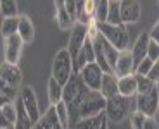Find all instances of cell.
Wrapping results in <instances>:
<instances>
[{"label": "cell", "instance_id": "obj_42", "mask_svg": "<svg viewBox=\"0 0 159 129\" xmlns=\"http://www.w3.org/2000/svg\"><path fill=\"white\" fill-rule=\"evenodd\" d=\"M52 129H66V127H64V126H62V124H61V122H59V124H56V126H54V127H52Z\"/></svg>", "mask_w": 159, "mask_h": 129}, {"label": "cell", "instance_id": "obj_37", "mask_svg": "<svg viewBox=\"0 0 159 129\" xmlns=\"http://www.w3.org/2000/svg\"><path fill=\"white\" fill-rule=\"evenodd\" d=\"M142 129H159V117H147Z\"/></svg>", "mask_w": 159, "mask_h": 129}, {"label": "cell", "instance_id": "obj_18", "mask_svg": "<svg viewBox=\"0 0 159 129\" xmlns=\"http://www.w3.org/2000/svg\"><path fill=\"white\" fill-rule=\"evenodd\" d=\"M119 95L128 97V98L137 97V76L135 74L119 78Z\"/></svg>", "mask_w": 159, "mask_h": 129}, {"label": "cell", "instance_id": "obj_41", "mask_svg": "<svg viewBox=\"0 0 159 129\" xmlns=\"http://www.w3.org/2000/svg\"><path fill=\"white\" fill-rule=\"evenodd\" d=\"M54 4H56V11L64 7V0H54Z\"/></svg>", "mask_w": 159, "mask_h": 129}, {"label": "cell", "instance_id": "obj_4", "mask_svg": "<svg viewBox=\"0 0 159 129\" xmlns=\"http://www.w3.org/2000/svg\"><path fill=\"white\" fill-rule=\"evenodd\" d=\"M99 28H100V35L119 52H126L130 48V33L125 28V24L116 26V24H109V23H99Z\"/></svg>", "mask_w": 159, "mask_h": 129}, {"label": "cell", "instance_id": "obj_43", "mask_svg": "<svg viewBox=\"0 0 159 129\" xmlns=\"http://www.w3.org/2000/svg\"><path fill=\"white\" fill-rule=\"evenodd\" d=\"M100 129H109V127H107V119H106V121L102 122V126H100Z\"/></svg>", "mask_w": 159, "mask_h": 129}, {"label": "cell", "instance_id": "obj_28", "mask_svg": "<svg viewBox=\"0 0 159 129\" xmlns=\"http://www.w3.org/2000/svg\"><path fill=\"white\" fill-rule=\"evenodd\" d=\"M0 11L4 17H16L17 16V2L16 0H0Z\"/></svg>", "mask_w": 159, "mask_h": 129}, {"label": "cell", "instance_id": "obj_36", "mask_svg": "<svg viewBox=\"0 0 159 129\" xmlns=\"http://www.w3.org/2000/svg\"><path fill=\"white\" fill-rule=\"evenodd\" d=\"M147 78H149V79H152V81H154L156 84H159V59L154 62V66H152V69H151V72H149Z\"/></svg>", "mask_w": 159, "mask_h": 129}, {"label": "cell", "instance_id": "obj_9", "mask_svg": "<svg viewBox=\"0 0 159 129\" xmlns=\"http://www.w3.org/2000/svg\"><path fill=\"white\" fill-rule=\"evenodd\" d=\"M0 81H4L5 84L21 90V83H23V74H21V69L16 64H9V62H2L0 66Z\"/></svg>", "mask_w": 159, "mask_h": 129}, {"label": "cell", "instance_id": "obj_19", "mask_svg": "<svg viewBox=\"0 0 159 129\" xmlns=\"http://www.w3.org/2000/svg\"><path fill=\"white\" fill-rule=\"evenodd\" d=\"M62 93H64V86L59 84L54 78L48 79L47 95H48V102H50L52 105H57L59 102H62Z\"/></svg>", "mask_w": 159, "mask_h": 129}, {"label": "cell", "instance_id": "obj_21", "mask_svg": "<svg viewBox=\"0 0 159 129\" xmlns=\"http://www.w3.org/2000/svg\"><path fill=\"white\" fill-rule=\"evenodd\" d=\"M19 93L21 90H16V88L5 84L4 81H0V102H2V105L4 103H16V100L19 98Z\"/></svg>", "mask_w": 159, "mask_h": 129}, {"label": "cell", "instance_id": "obj_5", "mask_svg": "<svg viewBox=\"0 0 159 129\" xmlns=\"http://www.w3.org/2000/svg\"><path fill=\"white\" fill-rule=\"evenodd\" d=\"M135 107L147 117H156L159 112V84L152 91L145 95H137L135 97Z\"/></svg>", "mask_w": 159, "mask_h": 129}, {"label": "cell", "instance_id": "obj_26", "mask_svg": "<svg viewBox=\"0 0 159 129\" xmlns=\"http://www.w3.org/2000/svg\"><path fill=\"white\" fill-rule=\"evenodd\" d=\"M135 76H137V95H145L157 86L152 79H149L147 76H139V74H135Z\"/></svg>", "mask_w": 159, "mask_h": 129}, {"label": "cell", "instance_id": "obj_22", "mask_svg": "<svg viewBox=\"0 0 159 129\" xmlns=\"http://www.w3.org/2000/svg\"><path fill=\"white\" fill-rule=\"evenodd\" d=\"M100 40H102L104 55H106V59H107L109 66H111L112 72H114V69H116V64H118V59H119V54H121V52H119V50H118V48H116V47H112L111 43H109L107 40L104 38L102 35H100Z\"/></svg>", "mask_w": 159, "mask_h": 129}, {"label": "cell", "instance_id": "obj_16", "mask_svg": "<svg viewBox=\"0 0 159 129\" xmlns=\"http://www.w3.org/2000/svg\"><path fill=\"white\" fill-rule=\"evenodd\" d=\"M16 109H17V121H16V124H14V129H33L35 122H33V119L28 115L23 102H21V98L16 100Z\"/></svg>", "mask_w": 159, "mask_h": 129}, {"label": "cell", "instance_id": "obj_27", "mask_svg": "<svg viewBox=\"0 0 159 129\" xmlns=\"http://www.w3.org/2000/svg\"><path fill=\"white\" fill-rule=\"evenodd\" d=\"M56 19H57V24H59L61 29H73V26L76 24V21L66 12V9H59L57 11Z\"/></svg>", "mask_w": 159, "mask_h": 129}, {"label": "cell", "instance_id": "obj_7", "mask_svg": "<svg viewBox=\"0 0 159 129\" xmlns=\"http://www.w3.org/2000/svg\"><path fill=\"white\" fill-rule=\"evenodd\" d=\"M87 24L76 23L71 29V35H69V41H68V52L71 54L73 60L76 59V55L80 54V50L83 48V45L87 43L88 35H87Z\"/></svg>", "mask_w": 159, "mask_h": 129}, {"label": "cell", "instance_id": "obj_29", "mask_svg": "<svg viewBox=\"0 0 159 129\" xmlns=\"http://www.w3.org/2000/svg\"><path fill=\"white\" fill-rule=\"evenodd\" d=\"M0 115L5 117L11 124H16L17 121V109H16V103H4L0 107Z\"/></svg>", "mask_w": 159, "mask_h": 129}, {"label": "cell", "instance_id": "obj_12", "mask_svg": "<svg viewBox=\"0 0 159 129\" xmlns=\"http://www.w3.org/2000/svg\"><path fill=\"white\" fill-rule=\"evenodd\" d=\"M149 43H151V35H149V33H142V35L137 38V41L133 43V47L130 48L131 57H133V62H135V67L139 66L143 59H147Z\"/></svg>", "mask_w": 159, "mask_h": 129}, {"label": "cell", "instance_id": "obj_39", "mask_svg": "<svg viewBox=\"0 0 159 129\" xmlns=\"http://www.w3.org/2000/svg\"><path fill=\"white\" fill-rule=\"evenodd\" d=\"M0 129H14V124H11L5 117L0 115Z\"/></svg>", "mask_w": 159, "mask_h": 129}, {"label": "cell", "instance_id": "obj_35", "mask_svg": "<svg viewBox=\"0 0 159 129\" xmlns=\"http://www.w3.org/2000/svg\"><path fill=\"white\" fill-rule=\"evenodd\" d=\"M147 57L151 60H157L159 59V43L154 41V40H151V43H149V52H147Z\"/></svg>", "mask_w": 159, "mask_h": 129}, {"label": "cell", "instance_id": "obj_24", "mask_svg": "<svg viewBox=\"0 0 159 129\" xmlns=\"http://www.w3.org/2000/svg\"><path fill=\"white\" fill-rule=\"evenodd\" d=\"M17 29H19V16L4 17V21H2V36H4V40L12 35H17Z\"/></svg>", "mask_w": 159, "mask_h": 129}, {"label": "cell", "instance_id": "obj_38", "mask_svg": "<svg viewBox=\"0 0 159 129\" xmlns=\"http://www.w3.org/2000/svg\"><path fill=\"white\" fill-rule=\"evenodd\" d=\"M149 35H151V40H154V41L159 43V21L152 26V29L149 31Z\"/></svg>", "mask_w": 159, "mask_h": 129}, {"label": "cell", "instance_id": "obj_31", "mask_svg": "<svg viewBox=\"0 0 159 129\" xmlns=\"http://www.w3.org/2000/svg\"><path fill=\"white\" fill-rule=\"evenodd\" d=\"M145 121H147V115L142 114L140 110H133V112L130 114V124L133 129H142L143 124H145Z\"/></svg>", "mask_w": 159, "mask_h": 129}, {"label": "cell", "instance_id": "obj_17", "mask_svg": "<svg viewBox=\"0 0 159 129\" xmlns=\"http://www.w3.org/2000/svg\"><path fill=\"white\" fill-rule=\"evenodd\" d=\"M17 35L23 38L24 43H31L35 38V26H33V21L28 16H19V29H17Z\"/></svg>", "mask_w": 159, "mask_h": 129}, {"label": "cell", "instance_id": "obj_2", "mask_svg": "<svg viewBox=\"0 0 159 129\" xmlns=\"http://www.w3.org/2000/svg\"><path fill=\"white\" fill-rule=\"evenodd\" d=\"M106 105H107V98L104 97L100 91L95 90H88L85 98L81 100V103L78 105L76 112H78L80 119H88V117H95L99 114L106 112Z\"/></svg>", "mask_w": 159, "mask_h": 129}, {"label": "cell", "instance_id": "obj_10", "mask_svg": "<svg viewBox=\"0 0 159 129\" xmlns=\"http://www.w3.org/2000/svg\"><path fill=\"white\" fill-rule=\"evenodd\" d=\"M119 9H121L123 24L137 23L142 16V7H140L139 0H119Z\"/></svg>", "mask_w": 159, "mask_h": 129}, {"label": "cell", "instance_id": "obj_13", "mask_svg": "<svg viewBox=\"0 0 159 129\" xmlns=\"http://www.w3.org/2000/svg\"><path fill=\"white\" fill-rule=\"evenodd\" d=\"M135 62H133V57H131V52H121L119 54V59L118 64H116V69H114V74L118 78H125V76H130V74H135Z\"/></svg>", "mask_w": 159, "mask_h": 129}, {"label": "cell", "instance_id": "obj_23", "mask_svg": "<svg viewBox=\"0 0 159 129\" xmlns=\"http://www.w3.org/2000/svg\"><path fill=\"white\" fill-rule=\"evenodd\" d=\"M59 122L61 121H59V115H57V110H56V107L52 105L50 109L42 115V119H40L36 124L42 126V129H52L56 124H59Z\"/></svg>", "mask_w": 159, "mask_h": 129}, {"label": "cell", "instance_id": "obj_46", "mask_svg": "<svg viewBox=\"0 0 159 129\" xmlns=\"http://www.w3.org/2000/svg\"><path fill=\"white\" fill-rule=\"evenodd\" d=\"M157 2H159V0H157Z\"/></svg>", "mask_w": 159, "mask_h": 129}, {"label": "cell", "instance_id": "obj_15", "mask_svg": "<svg viewBox=\"0 0 159 129\" xmlns=\"http://www.w3.org/2000/svg\"><path fill=\"white\" fill-rule=\"evenodd\" d=\"M100 93L106 98H112L116 95H119V78L114 72L104 74L102 78V86H100Z\"/></svg>", "mask_w": 159, "mask_h": 129}, {"label": "cell", "instance_id": "obj_25", "mask_svg": "<svg viewBox=\"0 0 159 129\" xmlns=\"http://www.w3.org/2000/svg\"><path fill=\"white\" fill-rule=\"evenodd\" d=\"M109 24H116V26H121L123 21H121V9H119V0H111L109 2V12H107V21Z\"/></svg>", "mask_w": 159, "mask_h": 129}, {"label": "cell", "instance_id": "obj_32", "mask_svg": "<svg viewBox=\"0 0 159 129\" xmlns=\"http://www.w3.org/2000/svg\"><path fill=\"white\" fill-rule=\"evenodd\" d=\"M109 2H111V0H100L99 5H97V16H95V19L99 21V23H106V21H107Z\"/></svg>", "mask_w": 159, "mask_h": 129}, {"label": "cell", "instance_id": "obj_44", "mask_svg": "<svg viewBox=\"0 0 159 129\" xmlns=\"http://www.w3.org/2000/svg\"><path fill=\"white\" fill-rule=\"evenodd\" d=\"M33 129H42V126H40V124H35V126H33Z\"/></svg>", "mask_w": 159, "mask_h": 129}, {"label": "cell", "instance_id": "obj_20", "mask_svg": "<svg viewBox=\"0 0 159 129\" xmlns=\"http://www.w3.org/2000/svg\"><path fill=\"white\" fill-rule=\"evenodd\" d=\"M93 48H95V62L100 66V69H102L106 74L112 72L111 66H109L107 59H106V55H104V47H102V40H100V36L93 40Z\"/></svg>", "mask_w": 159, "mask_h": 129}, {"label": "cell", "instance_id": "obj_30", "mask_svg": "<svg viewBox=\"0 0 159 129\" xmlns=\"http://www.w3.org/2000/svg\"><path fill=\"white\" fill-rule=\"evenodd\" d=\"M54 107H56V110H57V115H59L61 124L68 129L69 127V107H68V103H66V102H59L57 105H54Z\"/></svg>", "mask_w": 159, "mask_h": 129}, {"label": "cell", "instance_id": "obj_33", "mask_svg": "<svg viewBox=\"0 0 159 129\" xmlns=\"http://www.w3.org/2000/svg\"><path fill=\"white\" fill-rule=\"evenodd\" d=\"M152 66H154V60H151L149 57H147V59H143L142 62L137 66L135 74H139V76H149V72H151Z\"/></svg>", "mask_w": 159, "mask_h": 129}, {"label": "cell", "instance_id": "obj_8", "mask_svg": "<svg viewBox=\"0 0 159 129\" xmlns=\"http://www.w3.org/2000/svg\"><path fill=\"white\" fill-rule=\"evenodd\" d=\"M19 98H21V102H23L24 109H26V112H28V115L36 124V122L42 119V114H40L38 100H36V95H35L31 86H23V88H21V93H19Z\"/></svg>", "mask_w": 159, "mask_h": 129}, {"label": "cell", "instance_id": "obj_40", "mask_svg": "<svg viewBox=\"0 0 159 129\" xmlns=\"http://www.w3.org/2000/svg\"><path fill=\"white\" fill-rule=\"evenodd\" d=\"M87 0H76V7H78V16L81 14V11H83V5Z\"/></svg>", "mask_w": 159, "mask_h": 129}, {"label": "cell", "instance_id": "obj_1", "mask_svg": "<svg viewBox=\"0 0 159 129\" xmlns=\"http://www.w3.org/2000/svg\"><path fill=\"white\" fill-rule=\"evenodd\" d=\"M133 110H137L135 100L131 102V98L123 97V95H116L112 98H107V105H106V117L111 122H123Z\"/></svg>", "mask_w": 159, "mask_h": 129}, {"label": "cell", "instance_id": "obj_6", "mask_svg": "<svg viewBox=\"0 0 159 129\" xmlns=\"http://www.w3.org/2000/svg\"><path fill=\"white\" fill-rule=\"evenodd\" d=\"M83 79V83L87 84V88L90 90H95V91H100V86H102V78H104V72L100 69V66L97 62H90L83 67V69L78 72Z\"/></svg>", "mask_w": 159, "mask_h": 129}, {"label": "cell", "instance_id": "obj_34", "mask_svg": "<svg viewBox=\"0 0 159 129\" xmlns=\"http://www.w3.org/2000/svg\"><path fill=\"white\" fill-rule=\"evenodd\" d=\"M87 35H88V40H92V41H93V40L95 38H99L100 36V28H99V21L97 19H92L90 23L87 24Z\"/></svg>", "mask_w": 159, "mask_h": 129}, {"label": "cell", "instance_id": "obj_3", "mask_svg": "<svg viewBox=\"0 0 159 129\" xmlns=\"http://www.w3.org/2000/svg\"><path fill=\"white\" fill-rule=\"evenodd\" d=\"M75 74V60H73L71 54L68 52V48H62L56 54L54 62H52V76L59 84H66L71 79V76Z\"/></svg>", "mask_w": 159, "mask_h": 129}, {"label": "cell", "instance_id": "obj_11", "mask_svg": "<svg viewBox=\"0 0 159 129\" xmlns=\"http://www.w3.org/2000/svg\"><path fill=\"white\" fill-rule=\"evenodd\" d=\"M23 38L19 35H12L9 38H5V62L16 64L21 59V52H23Z\"/></svg>", "mask_w": 159, "mask_h": 129}, {"label": "cell", "instance_id": "obj_45", "mask_svg": "<svg viewBox=\"0 0 159 129\" xmlns=\"http://www.w3.org/2000/svg\"><path fill=\"white\" fill-rule=\"evenodd\" d=\"M157 115H159V112H157Z\"/></svg>", "mask_w": 159, "mask_h": 129}, {"label": "cell", "instance_id": "obj_14", "mask_svg": "<svg viewBox=\"0 0 159 129\" xmlns=\"http://www.w3.org/2000/svg\"><path fill=\"white\" fill-rule=\"evenodd\" d=\"M90 62H95V48H93V41L87 40V43L83 45V48L80 50V54L75 59V72H80Z\"/></svg>", "mask_w": 159, "mask_h": 129}]
</instances>
